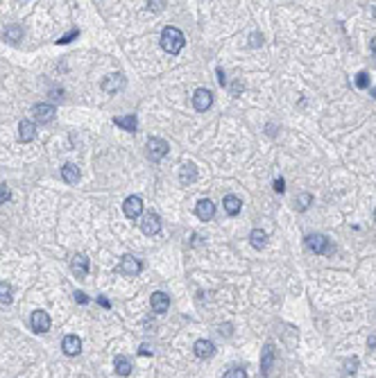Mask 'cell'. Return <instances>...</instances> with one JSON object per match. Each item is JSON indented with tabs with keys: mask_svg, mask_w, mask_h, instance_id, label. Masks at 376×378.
I'll return each mask as SVG.
<instances>
[{
	"mask_svg": "<svg viewBox=\"0 0 376 378\" xmlns=\"http://www.w3.org/2000/svg\"><path fill=\"white\" fill-rule=\"evenodd\" d=\"M184 43H186V39H184V34H181V30H177V27H172V25L163 27V32H161V48H163L165 53L179 54Z\"/></svg>",
	"mask_w": 376,
	"mask_h": 378,
	"instance_id": "cell-1",
	"label": "cell"
},
{
	"mask_svg": "<svg viewBox=\"0 0 376 378\" xmlns=\"http://www.w3.org/2000/svg\"><path fill=\"white\" fill-rule=\"evenodd\" d=\"M306 245H308L310 252H315V254H320V256H324V254H329L331 252V240L324 234L306 235Z\"/></svg>",
	"mask_w": 376,
	"mask_h": 378,
	"instance_id": "cell-2",
	"label": "cell"
},
{
	"mask_svg": "<svg viewBox=\"0 0 376 378\" xmlns=\"http://www.w3.org/2000/svg\"><path fill=\"white\" fill-rule=\"evenodd\" d=\"M141 270H143V263L136 258V256H123L118 263V272L123 274V276H136V274H141Z\"/></svg>",
	"mask_w": 376,
	"mask_h": 378,
	"instance_id": "cell-3",
	"label": "cell"
},
{
	"mask_svg": "<svg viewBox=\"0 0 376 378\" xmlns=\"http://www.w3.org/2000/svg\"><path fill=\"white\" fill-rule=\"evenodd\" d=\"M141 231L145 235H157L161 231V216L154 211H147L143 220H141Z\"/></svg>",
	"mask_w": 376,
	"mask_h": 378,
	"instance_id": "cell-4",
	"label": "cell"
},
{
	"mask_svg": "<svg viewBox=\"0 0 376 378\" xmlns=\"http://www.w3.org/2000/svg\"><path fill=\"white\" fill-rule=\"evenodd\" d=\"M168 150H170V145L165 143L163 138L152 136L150 141H147V154H150L152 161H161V159L168 154Z\"/></svg>",
	"mask_w": 376,
	"mask_h": 378,
	"instance_id": "cell-5",
	"label": "cell"
},
{
	"mask_svg": "<svg viewBox=\"0 0 376 378\" xmlns=\"http://www.w3.org/2000/svg\"><path fill=\"white\" fill-rule=\"evenodd\" d=\"M30 326H32L34 333H48L50 326H53V320L46 310H34L32 317H30Z\"/></svg>",
	"mask_w": 376,
	"mask_h": 378,
	"instance_id": "cell-6",
	"label": "cell"
},
{
	"mask_svg": "<svg viewBox=\"0 0 376 378\" xmlns=\"http://www.w3.org/2000/svg\"><path fill=\"white\" fill-rule=\"evenodd\" d=\"M274 358H277V351H274V344L268 342L261 351V374L263 376H270L272 374V367H274Z\"/></svg>",
	"mask_w": 376,
	"mask_h": 378,
	"instance_id": "cell-7",
	"label": "cell"
},
{
	"mask_svg": "<svg viewBox=\"0 0 376 378\" xmlns=\"http://www.w3.org/2000/svg\"><path fill=\"white\" fill-rule=\"evenodd\" d=\"M123 211H125V216L129 217V220H136V217L143 213V199H141L139 195H129L125 199V204H123Z\"/></svg>",
	"mask_w": 376,
	"mask_h": 378,
	"instance_id": "cell-8",
	"label": "cell"
},
{
	"mask_svg": "<svg viewBox=\"0 0 376 378\" xmlns=\"http://www.w3.org/2000/svg\"><path fill=\"white\" fill-rule=\"evenodd\" d=\"M211 105H213V93L209 89H197V91L193 93V107H195V111H206Z\"/></svg>",
	"mask_w": 376,
	"mask_h": 378,
	"instance_id": "cell-9",
	"label": "cell"
},
{
	"mask_svg": "<svg viewBox=\"0 0 376 378\" xmlns=\"http://www.w3.org/2000/svg\"><path fill=\"white\" fill-rule=\"evenodd\" d=\"M32 116L36 123H50L54 118V107L48 105V102H39V105L32 107Z\"/></svg>",
	"mask_w": 376,
	"mask_h": 378,
	"instance_id": "cell-10",
	"label": "cell"
},
{
	"mask_svg": "<svg viewBox=\"0 0 376 378\" xmlns=\"http://www.w3.org/2000/svg\"><path fill=\"white\" fill-rule=\"evenodd\" d=\"M123 86H125V77H123L120 72L107 75V77L102 79V91H105V93H118Z\"/></svg>",
	"mask_w": 376,
	"mask_h": 378,
	"instance_id": "cell-11",
	"label": "cell"
},
{
	"mask_svg": "<svg viewBox=\"0 0 376 378\" xmlns=\"http://www.w3.org/2000/svg\"><path fill=\"white\" fill-rule=\"evenodd\" d=\"M195 216L202 222L213 220V216H215V204H213L211 199H199L197 206H195Z\"/></svg>",
	"mask_w": 376,
	"mask_h": 378,
	"instance_id": "cell-12",
	"label": "cell"
},
{
	"mask_svg": "<svg viewBox=\"0 0 376 378\" xmlns=\"http://www.w3.org/2000/svg\"><path fill=\"white\" fill-rule=\"evenodd\" d=\"M197 181V168L193 163H184L179 168V183L181 186H191V183Z\"/></svg>",
	"mask_w": 376,
	"mask_h": 378,
	"instance_id": "cell-13",
	"label": "cell"
},
{
	"mask_svg": "<svg viewBox=\"0 0 376 378\" xmlns=\"http://www.w3.org/2000/svg\"><path fill=\"white\" fill-rule=\"evenodd\" d=\"M168 308H170V297L165 292H154L152 294V310L157 315H163V313H168Z\"/></svg>",
	"mask_w": 376,
	"mask_h": 378,
	"instance_id": "cell-14",
	"label": "cell"
},
{
	"mask_svg": "<svg viewBox=\"0 0 376 378\" xmlns=\"http://www.w3.org/2000/svg\"><path fill=\"white\" fill-rule=\"evenodd\" d=\"M193 351H195V356L197 358H211L213 353H215V344H213L211 340H197L195 344H193Z\"/></svg>",
	"mask_w": 376,
	"mask_h": 378,
	"instance_id": "cell-15",
	"label": "cell"
},
{
	"mask_svg": "<svg viewBox=\"0 0 376 378\" xmlns=\"http://www.w3.org/2000/svg\"><path fill=\"white\" fill-rule=\"evenodd\" d=\"M71 270H73V274L77 279H84L86 274H89V258L82 254L73 256V258H71Z\"/></svg>",
	"mask_w": 376,
	"mask_h": 378,
	"instance_id": "cell-16",
	"label": "cell"
},
{
	"mask_svg": "<svg viewBox=\"0 0 376 378\" xmlns=\"http://www.w3.org/2000/svg\"><path fill=\"white\" fill-rule=\"evenodd\" d=\"M36 136V127L32 120H20L18 123V141L20 143H30Z\"/></svg>",
	"mask_w": 376,
	"mask_h": 378,
	"instance_id": "cell-17",
	"label": "cell"
},
{
	"mask_svg": "<svg viewBox=\"0 0 376 378\" xmlns=\"http://www.w3.org/2000/svg\"><path fill=\"white\" fill-rule=\"evenodd\" d=\"M61 349H64L66 356H77V353L82 351V340H79L77 335H66L64 342H61Z\"/></svg>",
	"mask_w": 376,
	"mask_h": 378,
	"instance_id": "cell-18",
	"label": "cell"
},
{
	"mask_svg": "<svg viewBox=\"0 0 376 378\" xmlns=\"http://www.w3.org/2000/svg\"><path fill=\"white\" fill-rule=\"evenodd\" d=\"M113 369H116L118 376H129V374H132V362H129L127 356H116V360H113Z\"/></svg>",
	"mask_w": 376,
	"mask_h": 378,
	"instance_id": "cell-19",
	"label": "cell"
},
{
	"mask_svg": "<svg viewBox=\"0 0 376 378\" xmlns=\"http://www.w3.org/2000/svg\"><path fill=\"white\" fill-rule=\"evenodd\" d=\"M222 204H225L227 216H238V213H240V209H243V202H240L236 195H225Z\"/></svg>",
	"mask_w": 376,
	"mask_h": 378,
	"instance_id": "cell-20",
	"label": "cell"
},
{
	"mask_svg": "<svg viewBox=\"0 0 376 378\" xmlns=\"http://www.w3.org/2000/svg\"><path fill=\"white\" fill-rule=\"evenodd\" d=\"M61 177H64L66 183H77L79 181V168L75 163H66V165L61 168Z\"/></svg>",
	"mask_w": 376,
	"mask_h": 378,
	"instance_id": "cell-21",
	"label": "cell"
},
{
	"mask_svg": "<svg viewBox=\"0 0 376 378\" xmlns=\"http://www.w3.org/2000/svg\"><path fill=\"white\" fill-rule=\"evenodd\" d=\"M113 123L118 125V127H123L125 131H136V127H139V123H136V116H118L113 118Z\"/></svg>",
	"mask_w": 376,
	"mask_h": 378,
	"instance_id": "cell-22",
	"label": "cell"
},
{
	"mask_svg": "<svg viewBox=\"0 0 376 378\" xmlns=\"http://www.w3.org/2000/svg\"><path fill=\"white\" fill-rule=\"evenodd\" d=\"M250 240H251V245H254L256 249H261V247H265V242H268V234H265L263 229H251Z\"/></svg>",
	"mask_w": 376,
	"mask_h": 378,
	"instance_id": "cell-23",
	"label": "cell"
},
{
	"mask_svg": "<svg viewBox=\"0 0 376 378\" xmlns=\"http://www.w3.org/2000/svg\"><path fill=\"white\" fill-rule=\"evenodd\" d=\"M5 39H7V41H12V43H18V41L23 39V27L16 25V23H14V25H9V27L5 30Z\"/></svg>",
	"mask_w": 376,
	"mask_h": 378,
	"instance_id": "cell-24",
	"label": "cell"
},
{
	"mask_svg": "<svg viewBox=\"0 0 376 378\" xmlns=\"http://www.w3.org/2000/svg\"><path fill=\"white\" fill-rule=\"evenodd\" d=\"M313 204V195L310 193H299L297 197H295V209L297 211H306Z\"/></svg>",
	"mask_w": 376,
	"mask_h": 378,
	"instance_id": "cell-25",
	"label": "cell"
},
{
	"mask_svg": "<svg viewBox=\"0 0 376 378\" xmlns=\"http://www.w3.org/2000/svg\"><path fill=\"white\" fill-rule=\"evenodd\" d=\"M12 301V286L0 281V304H9Z\"/></svg>",
	"mask_w": 376,
	"mask_h": 378,
	"instance_id": "cell-26",
	"label": "cell"
},
{
	"mask_svg": "<svg viewBox=\"0 0 376 378\" xmlns=\"http://www.w3.org/2000/svg\"><path fill=\"white\" fill-rule=\"evenodd\" d=\"M358 356H351V358H347L344 360V372L347 374H356V369H358Z\"/></svg>",
	"mask_w": 376,
	"mask_h": 378,
	"instance_id": "cell-27",
	"label": "cell"
},
{
	"mask_svg": "<svg viewBox=\"0 0 376 378\" xmlns=\"http://www.w3.org/2000/svg\"><path fill=\"white\" fill-rule=\"evenodd\" d=\"M354 82H356L358 89H370V75L367 72H358Z\"/></svg>",
	"mask_w": 376,
	"mask_h": 378,
	"instance_id": "cell-28",
	"label": "cell"
},
{
	"mask_svg": "<svg viewBox=\"0 0 376 378\" xmlns=\"http://www.w3.org/2000/svg\"><path fill=\"white\" fill-rule=\"evenodd\" d=\"M225 378H247V374L240 367H231L229 372H225Z\"/></svg>",
	"mask_w": 376,
	"mask_h": 378,
	"instance_id": "cell-29",
	"label": "cell"
},
{
	"mask_svg": "<svg viewBox=\"0 0 376 378\" xmlns=\"http://www.w3.org/2000/svg\"><path fill=\"white\" fill-rule=\"evenodd\" d=\"M75 36H79V30H71V32L64 34V36H61V39L57 41V43H59V46H61V43H71V41H73Z\"/></svg>",
	"mask_w": 376,
	"mask_h": 378,
	"instance_id": "cell-30",
	"label": "cell"
},
{
	"mask_svg": "<svg viewBox=\"0 0 376 378\" xmlns=\"http://www.w3.org/2000/svg\"><path fill=\"white\" fill-rule=\"evenodd\" d=\"M9 197H12V190L7 188V186H0V204H7Z\"/></svg>",
	"mask_w": 376,
	"mask_h": 378,
	"instance_id": "cell-31",
	"label": "cell"
},
{
	"mask_svg": "<svg viewBox=\"0 0 376 378\" xmlns=\"http://www.w3.org/2000/svg\"><path fill=\"white\" fill-rule=\"evenodd\" d=\"M261 43H263V36H261V34H256V32H254V34H251V36H250V46H251V48H258V46H261Z\"/></svg>",
	"mask_w": 376,
	"mask_h": 378,
	"instance_id": "cell-32",
	"label": "cell"
},
{
	"mask_svg": "<svg viewBox=\"0 0 376 378\" xmlns=\"http://www.w3.org/2000/svg\"><path fill=\"white\" fill-rule=\"evenodd\" d=\"M274 190H277V193H284V190H286V181L281 179V177L274 179Z\"/></svg>",
	"mask_w": 376,
	"mask_h": 378,
	"instance_id": "cell-33",
	"label": "cell"
},
{
	"mask_svg": "<svg viewBox=\"0 0 376 378\" xmlns=\"http://www.w3.org/2000/svg\"><path fill=\"white\" fill-rule=\"evenodd\" d=\"M75 301H77V304H89V297H86L84 292H75Z\"/></svg>",
	"mask_w": 376,
	"mask_h": 378,
	"instance_id": "cell-34",
	"label": "cell"
},
{
	"mask_svg": "<svg viewBox=\"0 0 376 378\" xmlns=\"http://www.w3.org/2000/svg\"><path fill=\"white\" fill-rule=\"evenodd\" d=\"M139 353H141V356H152V349H150V346L143 344V346L139 349Z\"/></svg>",
	"mask_w": 376,
	"mask_h": 378,
	"instance_id": "cell-35",
	"label": "cell"
},
{
	"mask_svg": "<svg viewBox=\"0 0 376 378\" xmlns=\"http://www.w3.org/2000/svg\"><path fill=\"white\" fill-rule=\"evenodd\" d=\"M367 346H370L372 351H376V335H372V338L367 340Z\"/></svg>",
	"mask_w": 376,
	"mask_h": 378,
	"instance_id": "cell-36",
	"label": "cell"
},
{
	"mask_svg": "<svg viewBox=\"0 0 376 378\" xmlns=\"http://www.w3.org/2000/svg\"><path fill=\"white\" fill-rule=\"evenodd\" d=\"M240 89H243V84H240V82H236V84L231 86V93H233V95H238V93H240Z\"/></svg>",
	"mask_w": 376,
	"mask_h": 378,
	"instance_id": "cell-37",
	"label": "cell"
},
{
	"mask_svg": "<svg viewBox=\"0 0 376 378\" xmlns=\"http://www.w3.org/2000/svg\"><path fill=\"white\" fill-rule=\"evenodd\" d=\"M218 79H220V84L222 86L227 84V77H225V72H222V68H218Z\"/></svg>",
	"mask_w": 376,
	"mask_h": 378,
	"instance_id": "cell-38",
	"label": "cell"
},
{
	"mask_svg": "<svg viewBox=\"0 0 376 378\" xmlns=\"http://www.w3.org/2000/svg\"><path fill=\"white\" fill-rule=\"evenodd\" d=\"M220 333H222V335H231V326L227 324V326H220Z\"/></svg>",
	"mask_w": 376,
	"mask_h": 378,
	"instance_id": "cell-39",
	"label": "cell"
},
{
	"mask_svg": "<svg viewBox=\"0 0 376 378\" xmlns=\"http://www.w3.org/2000/svg\"><path fill=\"white\" fill-rule=\"evenodd\" d=\"M98 304H100L102 308H109V301H107L105 297H98Z\"/></svg>",
	"mask_w": 376,
	"mask_h": 378,
	"instance_id": "cell-40",
	"label": "cell"
},
{
	"mask_svg": "<svg viewBox=\"0 0 376 378\" xmlns=\"http://www.w3.org/2000/svg\"><path fill=\"white\" fill-rule=\"evenodd\" d=\"M370 48H372V53H374V57H376V36L370 41Z\"/></svg>",
	"mask_w": 376,
	"mask_h": 378,
	"instance_id": "cell-41",
	"label": "cell"
},
{
	"mask_svg": "<svg viewBox=\"0 0 376 378\" xmlns=\"http://www.w3.org/2000/svg\"><path fill=\"white\" fill-rule=\"evenodd\" d=\"M370 93H372V95H374V98H376V89H372V91H370Z\"/></svg>",
	"mask_w": 376,
	"mask_h": 378,
	"instance_id": "cell-42",
	"label": "cell"
},
{
	"mask_svg": "<svg viewBox=\"0 0 376 378\" xmlns=\"http://www.w3.org/2000/svg\"><path fill=\"white\" fill-rule=\"evenodd\" d=\"M374 220H376V209H374Z\"/></svg>",
	"mask_w": 376,
	"mask_h": 378,
	"instance_id": "cell-43",
	"label": "cell"
},
{
	"mask_svg": "<svg viewBox=\"0 0 376 378\" xmlns=\"http://www.w3.org/2000/svg\"><path fill=\"white\" fill-rule=\"evenodd\" d=\"M374 16H376V7H374Z\"/></svg>",
	"mask_w": 376,
	"mask_h": 378,
	"instance_id": "cell-44",
	"label": "cell"
}]
</instances>
